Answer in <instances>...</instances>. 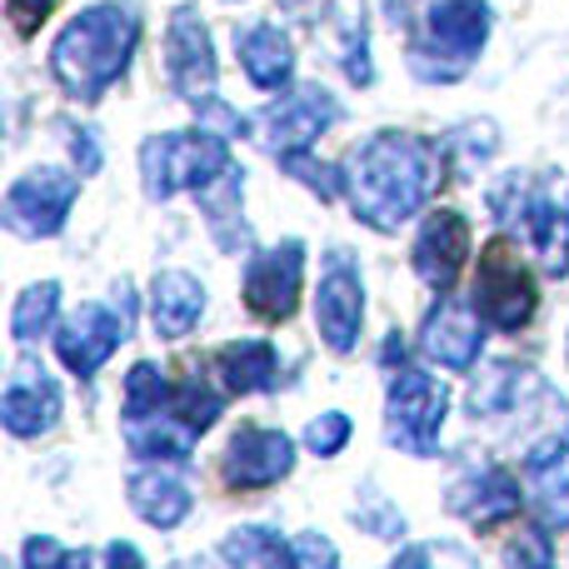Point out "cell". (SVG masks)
Listing matches in <instances>:
<instances>
[{"mask_svg":"<svg viewBox=\"0 0 569 569\" xmlns=\"http://www.w3.org/2000/svg\"><path fill=\"white\" fill-rule=\"evenodd\" d=\"M106 569H146V565H140V550H136V545L116 540V545L106 550Z\"/></svg>","mask_w":569,"mask_h":569,"instance_id":"obj_37","label":"cell"},{"mask_svg":"<svg viewBox=\"0 0 569 569\" xmlns=\"http://www.w3.org/2000/svg\"><path fill=\"white\" fill-rule=\"evenodd\" d=\"M345 196L350 210L370 230H400L425 200L440 190L445 180V150H435L420 136H400V130H380L355 156L345 160Z\"/></svg>","mask_w":569,"mask_h":569,"instance_id":"obj_1","label":"cell"},{"mask_svg":"<svg viewBox=\"0 0 569 569\" xmlns=\"http://www.w3.org/2000/svg\"><path fill=\"white\" fill-rule=\"evenodd\" d=\"M130 505H136V515L146 525H156V530H176V525L190 520V505H196V495H190V485L180 480L176 470H140L130 475Z\"/></svg>","mask_w":569,"mask_h":569,"instance_id":"obj_23","label":"cell"},{"mask_svg":"<svg viewBox=\"0 0 569 569\" xmlns=\"http://www.w3.org/2000/svg\"><path fill=\"white\" fill-rule=\"evenodd\" d=\"M240 186H246V170H230L220 186H210L206 190V220H210V236H216V246L220 250H240L250 240V230H246V216H240Z\"/></svg>","mask_w":569,"mask_h":569,"instance_id":"obj_26","label":"cell"},{"mask_svg":"<svg viewBox=\"0 0 569 569\" xmlns=\"http://www.w3.org/2000/svg\"><path fill=\"white\" fill-rule=\"evenodd\" d=\"M525 485L550 530H569V430H555L525 455Z\"/></svg>","mask_w":569,"mask_h":569,"instance_id":"obj_19","label":"cell"},{"mask_svg":"<svg viewBox=\"0 0 569 569\" xmlns=\"http://www.w3.org/2000/svg\"><path fill=\"white\" fill-rule=\"evenodd\" d=\"M480 345H485V325L475 305L440 300L420 325V350L445 370H470L480 360Z\"/></svg>","mask_w":569,"mask_h":569,"instance_id":"obj_17","label":"cell"},{"mask_svg":"<svg viewBox=\"0 0 569 569\" xmlns=\"http://www.w3.org/2000/svg\"><path fill=\"white\" fill-rule=\"evenodd\" d=\"M520 480L500 465H485V470H470L465 480L450 485V510L460 520H470L475 530H500L505 520L520 515Z\"/></svg>","mask_w":569,"mask_h":569,"instance_id":"obj_18","label":"cell"},{"mask_svg":"<svg viewBox=\"0 0 569 569\" xmlns=\"http://www.w3.org/2000/svg\"><path fill=\"white\" fill-rule=\"evenodd\" d=\"M130 335V305L110 310V305H80L56 335V355L70 375L96 380V370L116 355V345Z\"/></svg>","mask_w":569,"mask_h":569,"instance_id":"obj_13","label":"cell"},{"mask_svg":"<svg viewBox=\"0 0 569 569\" xmlns=\"http://www.w3.org/2000/svg\"><path fill=\"white\" fill-rule=\"evenodd\" d=\"M236 56H240V66H246V76H250V86L256 90H284L290 86V76H295V46H290V36H284L280 26H246V30H236Z\"/></svg>","mask_w":569,"mask_h":569,"instance_id":"obj_22","label":"cell"},{"mask_svg":"<svg viewBox=\"0 0 569 569\" xmlns=\"http://www.w3.org/2000/svg\"><path fill=\"white\" fill-rule=\"evenodd\" d=\"M166 70H170V86H176L180 100L200 106V100L216 96V46H210V26L200 20L196 6H180L170 16L166 30Z\"/></svg>","mask_w":569,"mask_h":569,"instance_id":"obj_11","label":"cell"},{"mask_svg":"<svg viewBox=\"0 0 569 569\" xmlns=\"http://www.w3.org/2000/svg\"><path fill=\"white\" fill-rule=\"evenodd\" d=\"M50 6L56 0H10V20H16V30H36L50 16Z\"/></svg>","mask_w":569,"mask_h":569,"instance_id":"obj_36","label":"cell"},{"mask_svg":"<svg viewBox=\"0 0 569 569\" xmlns=\"http://www.w3.org/2000/svg\"><path fill=\"white\" fill-rule=\"evenodd\" d=\"M300 284H305V246L300 240H280V246L250 256L240 295H246L250 315L260 320H290L300 305Z\"/></svg>","mask_w":569,"mask_h":569,"instance_id":"obj_12","label":"cell"},{"mask_svg":"<svg viewBox=\"0 0 569 569\" xmlns=\"http://www.w3.org/2000/svg\"><path fill=\"white\" fill-rule=\"evenodd\" d=\"M230 170H236L230 146L210 130H170V136H150L140 146V176H146V190L156 200H170L176 190L206 196Z\"/></svg>","mask_w":569,"mask_h":569,"instance_id":"obj_4","label":"cell"},{"mask_svg":"<svg viewBox=\"0 0 569 569\" xmlns=\"http://www.w3.org/2000/svg\"><path fill=\"white\" fill-rule=\"evenodd\" d=\"M350 520L360 525V530L380 535V540H400V535H405V515L395 510V505L385 500L375 485H365V505H360V510H350Z\"/></svg>","mask_w":569,"mask_h":569,"instance_id":"obj_29","label":"cell"},{"mask_svg":"<svg viewBox=\"0 0 569 569\" xmlns=\"http://www.w3.org/2000/svg\"><path fill=\"white\" fill-rule=\"evenodd\" d=\"M465 260H470V220L460 210H435L415 236V276L445 295L460 280Z\"/></svg>","mask_w":569,"mask_h":569,"instance_id":"obj_16","label":"cell"},{"mask_svg":"<svg viewBox=\"0 0 569 569\" xmlns=\"http://www.w3.org/2000/svg\"><path fill=\"white\" fill-rule=\"evenodd\" d=\"M26 569H90V550H66V545L36 535L26 545Z\"/></svg>","mask_w":569,"mask_h":569,"instance_id":"obj_32","label":"cell"},{"mask_svg":"<svg viewBox=\"0 0 569 569\" xmlns=\"http://www.w3.org/2000/svg\"><path fill=\"white\" fill-rule=\"evenodd\" d=\"M170 400H176V385L160 375V365L140 360V365H130V375H126V415H120V420L156 415V410H166Z\"/></svg>","mask_w":569,"mask_h":569,"instance_id":"obj_28","label":"cell"},{"mask_svg":"<svg viewBox=\"0 0 569 569\" xmlns=\"http://www.w3.org/2000/svg\"><path fill=\"white\" fill-rule=\"evenodd\" d=\"M305 445H310L320 460H335V455L350 445V415H340V410L315 415V420L305 425Z\"/></svg>","mask_w":569,"mask_h":569,"instance_id":"obj_31","label":"cell"},{"mask_svg":"<svg viewBox=\"0 0 569 569\" xmlns=\"http://www.w3.org/2000/svg\"><path fill=\"white\" fill-rule=\"evenodd\" d=\"M176 569H216V565H200V560H196V565H176Z\"/></svg>","mask_w":569,"mask_h":569,"instance_id":"obj_39","label":"cell"},{"mask_svg":"<svg viewBox=\"0 0 569 569\" xmlns=\"http://www.w3.org/2000/svg\"><path fill=\"white\" fill-rule=\"evenodd\" d=\"M0 420L16 440H30V435H46L60 425V385L50 380L40 360H30V355L16 360L6 395H0Z\"/></svg>","mask_w":569,"mask_h":569,"instance_id":"obj_15","label":"cell"},{"mask_svg":"<svg viewBox=\"0 0 569 569\" xmlns=\"http://www.w3.org/2000/svg\"><path fill=\"white\" fill-rule=\"evenodd\" d=\"M220 560H226V569H295V545H284L266 525H246V530L226 535Z\"/></svg>","mask_w":569,"mask_h":569,"instance_id":"obj_25","label":"cell"},{"mask_svg":"<svg viewBox=\"0 0 569 569\" xmlns=\"http://www.w3.org/2000/svg\"><path fill=\"white\" fill-rule=\"evenodd\" d=\"M540 395V375L525 370L515 360H500V365H485V375L475 380L470 390V415L485 425H500V420H515L525 405Z\"/></svg>","mask_w":569,"mask_h":569,"instance_id":"obj_20","label":"cell"},{"mask_svg":"<svg viewBox=\"0 0 569 569\" xmlns=\"http://www.w3.org/2000/svg\"><path fill=\"white\" fill-rule=\"evenodd\" d=\"M80 196V180L66 176V170L56 166H40L30 170V176H20L16 186L6 190V230L20 240H50L60 236V226H66L70 206H76Z\"/></svg>","mask_w":569,"mask_h":569,"instance_id":"obj_8","label":"cell"},{"mask_svg":"<svg viewBox=\"0 0 569 569\" xmlns=\"http://www.w3.org/2000/svg\"><path fill=\"white\" fill-rule=\"evenodd\" d=\"M56 305H60V284L56 280L30 284V290L16 300V310H10V335H16L20 345H36L40 335L56 325Z\"/></svg>","mask_w":569,"mask_h":569,"instance_id":"obj_27","label":"cell"},{"mask_svg":"<svg viewBox=\"0 0 569 569\" xmlns=\"http://www.w3.org/2000/svg\"><path fill=\"white\" fill-rule=\"evenodd\" d=\"M490 200L505 226L525 230V240H530L535 260L545 266V276H565L569 270V190H565V180L525 186L520 176H505Z\"/></svg>","mask_w":569,"mask_h":569,"instance_id":"obj_5","label":"cell"},{"mask_svg":"<svg viewBox=\"0 0 569 569\" xmlns=\"http://www.w3.org/2000/svg\"><path fill=\"white\" fill-rule=\"evenodd\" d=\"M196 116H200V130H206V126H216V130H226V136H246V116H236V110H226L216 96H210V100H200V106H196Z\"/></svg>","mask_w":569,"mask_h":569,"instance_id":"obj_34","label":"cell"},{"mask_svg":"<svg viewBox=\"0 0 569 569\" xmlns=\"http://www.w3.org/2000/svg\"><path fill=\"white\" fill-rule=\"evenodd\" d=\"M226 485L230 490H270L290 475L295 465V440L270 425H240L226 445Z\"/></svg>","mask_w":569,"mask_h":569,"instance_id":"obj_14","label":"cell"},{"mask_svg":"<svg viewBox=\"0 0 569 569\" xmlns=\"http://www.w3.org/2000/svg\"><path fill=\"white\" fill-rule=\"evenodd\" d=\"M280 10H290V16H300V20H315L325 10V0H276Z\"/></svg>","mask_w":569,"mask_h":569,"instance_id":"obj_38","label":"cell"},{"mask_svg":"<svg viewBox=\"0 0 569 569\" xmlns=\"http://www.w3.org/2000/svg\"><path fill=\"white\" fill-rule=\"evenodd\" d=\"M360 325H365L360 270H355L350 250H330V270L320 276V290H315V330L335 355H350L360 345Z\"/></svg>","mask_w":569,"mask_h":569,"instance_id":"obj_10","label":"cell"},{"mask_svg":"<svg viewBox=\"0 0 569 569\" xmlns=\"http://www.w3.org/2000/svg\"><path fill=\"white\" fill-rule=\"evenodd\" d=\"M335 120H340V106H335L330 90L325 86H295L290 96H280L276 106H266V116H260V136H266V146L276 150L280 160H290V156H305Z\"/></svg>","mask_w":569,"mask_h":569,"instance_id":"obj_9","label":"cell"},{"mask_svg":"<svg viewBox=\"0 0 569 569\" xmlns=\"http://www.w3.org/2000/svg\"><path fill=\"white\" fill-rule=\"evenodd\" d=\"M276 370H280L276 345H266V340H236V345H226V350L216 355L220 385H226V390H236V395L270 390V385H276Z\"/></svg>","mask_w":569,"mask_h":569,"instance_id":"obj_24","label":"cell"},{"mask_svg":"<svg viewBox=\"0 0 569 569\" xmlns=\"http://www.w3.org/2000/svg\"><path fill=\"white\" fill-rule=\"evenodd\" d=\"M70 156H76L80 176H96V170H100V146H96V136H90V130H76V136H70Z\"/></svg>","mask_w":569,"mask_h":569,"instance_id":"obj_35","label":"cell"},{"mask_svg":"<svg viewBox=\"0 0 569 569\" xmlns=\"http://www.w3.org/2000/svg\"><path fill=\"white\" fill-rule=\"evenodd\" d=\"M136 46H140L136 10L106 0V6L80 10V16L56 36V46H50V76L60 80L66 96H76L90 106V100H100L120 76H126Z\"/></svg>","mask_w":569,"mask_h":569,"instance_id":"obj_2","label":"cell"},{"mask_svg":"<svg viewBox=\"0 0 569 569\" xmlns=\"http://www.w3.org/2000/svg\"><path fill=\"white\" fill-rule=\"evenodd\" d=\"M490 40V6L485 0H420L410 36V76L430 86L470 76Z\"/></svg>","mask_w":569,"mask_h":569,"instance_id":"obj_3","label":"cell"},{"mask_svg":"<svg viewBox=\"0 0 569 569\" xmlns=\"http://www.w3.org/2000/svg\"><path fill=\"white\" fill-rule=\"evenodd\" d=\"M390 569H475V560L460 550V545H410V550L395 555Z\"/></svg>","mask_w":569,"mask_h":569,"instance_id":"obj_30","label":"cell"},{"mask_svg":"<svg viewBox=\"0 0 569 569\" xmlns=\"http://www.w3.org/2000/svg\"><path fill=\"white\" fill-rule=\"evenodd\" d=\"M295 569H340V555H335V545L325 535L310 530L295 540Z\"/></svg>","mask_w":569,"mask_h":569,"instance_id":"obj_33","label":"cell"},{"mask_svg":"<svg viewBox=\"0 0 569 569\" xmlns=\"http://www.w3.org/2000/svg\"><path fill=\"white\" fill-rule=\"evenodd\" d=\"M445 410H450V390L435 375L400 360V370L390 375V395H385V440L400 445L405 455H435Z\"/></svg>","mask_w":569,"mask_h":569,"instance_id":"obj_6","label":"cell"},{"mask_svg":"<svg viewBox=\"0 0 569 569\" xmlns=\"http://www.w3.org/2000/svg\"><path fill=\"white\" fill-rule=\"evenodd\" d=\"M150 320L160 340H186L206 320V284L190 270H160L150 284Z\"/></svg>","mask_w":569,"mask_h":569,"instance_id":"obj_21","label":"cell"},{"mask_svg":"<svg viewBox=\"0 0 569 569\" xmlns=\"http://www.w3.org/2000/svg\"><path fill=\"white\" fill-rule=\"evenodd\" d=\"M535 280L510 250V240H490L480 250V270H475V310L490 330H525L535 320Z\"/></svg>","mask_w":569,"mask_h":569,"instance_id":"obj_7","label":"cell"}]
</instances>
